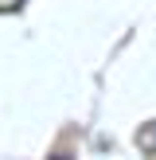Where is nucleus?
<instances>
[{
	"label": "nucleus",
	"instance_id": "1",
	"mask_svg": "<svg viewBox=\"0 0 156 160\" xmlns=\"http://www.w3.org/2000/svg\"><path fill=\"white\" fill-rule=\"evenodd\" d=\"M133 145H137L144 156H156V121L140 125V129H137V137H133Z\"/></svg>",
	"mask_w": 156,
	"mask_h": 160
},
{
	"label": "nucleus",
	"instance_id": "2",
	"mask_svg": "<svg viewBox=\"0 0 156 160\" xmlns=\"http://www.w3.org/2000/svg\"><path fill=\"white\" fill-rule=\"evenodd\" d=\"M23 4H27V0H0V16H8V12H20Z\"/></svg>",
	"mask_w": 156,
	"mask_h": 160
}]
</instances>
